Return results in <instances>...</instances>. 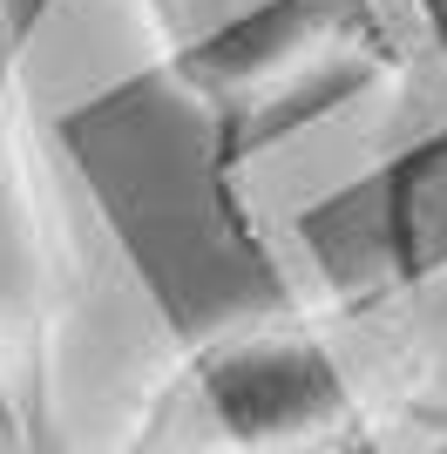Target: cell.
I'll return each mask as SVG.
<instances>
[{
  "instance_id": "obj_1",
  "label": "cell",
  "mask_w": 447,
  "mask_h": 454,
  "mask_svg": "<svg viewBox=\"0 0 447 454\" xmlns=\"http://www.w3.org/2000/svg\"><path fill=\"white\" fill-rule=\"evenodd\" d=\"M441 285H318L176 346L143 380L122 448L353 454L400 448L441 380Z\"/></svg>"
},
{
  "instance_id": "obj_5",
  "label": "cell",
  "mask_w": 447,
  "mask_h": 454,
  "mask_svg": "<svg viewBox=\"0 0 447 454\" xmlns=\"http://www.w3.org/2000/svg\"><path fill=\"white\" fill-rule=\"evenodd\" d=\"M20 394H14V325H7V299H0V448H20Z\"/></svg>"
},
{
  "instance_id": "obj_3",
  "label": "cell",
  "mask_w": 447,
  "mask_h": 454,
  "mask_svg": "<svg viewBox=\"0 0 447 454\" xmlns=\"http://www.w3.org/2000/svg\"><path fill=\"white\" fill-rule=\"evenodd\" d=\"M27 14L0 0V299L7 292H55L61 285V204L48 190V163L27 115V68H20Z\"/></svg>"
},
{
  "instance_id": "obj_4",
  "label": "cell",
  "mask_w": 447,
  "mask_h": 454,
  "mask_svg": "<svg viewBox=\"0 0 447 454\" xmlns=\"http://www.w3.org/2000/svg\"><path fill=\"white\" fill-rule=\"evenodd\" d=\"M413 20V95L420 102V122L413 129H434L447 122V0H407Z\"/></svg>"
},
{
  "instance_id": "obj_6",
  "label": "cell",
  "mask_w": 447,
  "mask_h": 454,
  "mask_svg": "<svg viewBox=\"0 0 447 454\" xmlns=\"http://www.w3.org/2000/svg\"><path fill=\"white\" fill-rule=\"evenodd\" d=\"M48 7H55V0H20V14H27V27H35V20L48 14Z\"/></svg>"
},
{
  "instance_id": "obj_7",
  "label": "cell",
  "mask_w": 447,
  "mask_h": 454,
  "mask_svg": "<svg viewBox=\"0 0 447 454\" xmlns=\"http://www.w3.org/2000/svg\"><path fill=\"white\" fill-rule=\"evenodd\" d=\"M434 278H447V238H441V251H434Z\"/></svg>"
},
{
  "instance_id": "obj_2",
  "label": "cell",
  "mask_w": 447,
  "mask_h": 454,
  "mask_svg": "<svg viewBox=\"0 0 447 454\" xmlns=\"http://www.w3.org/2000/svg\"><path fill=\"white\" fill-rule=\"evenodd\" d=\"M143 27V75L197 115L210 170L238 184L264 150L413 95L407 0H122Z\"/></svg>"
}]
</instances>
